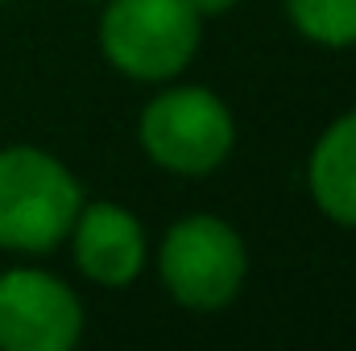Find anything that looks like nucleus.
Masks as SVG:
<instances>
[{
  "mask_svg": "<svg viewBox=\"0 0 356 351\" xmlns=\"http://www.w3.org/2000/svg\"><path fill=\"white\" fill-rule=\"evenodd\" d=\"M83 211V186L67 162L38 145L0 149V248L21 257L54 252Z\"/></svg>",
  "mask_w": 356,
  "mask_h": 351,
  "instance_id": "obj_1",
  "label": "nucleus"
},
{
  "mask_svg": "<svg viewBox=\"0 0 356 351\" xmlns=\"http://www.w3.org/2000/svg\"><path fill=\"white\" fill-rule=\"evenodd\" d=\"M203 17L191 0H104L99 54L133 83H175L195 62Z\"/></svg>",
  "mask_w": 356,
  "mask_h": 351,
  "instance_id": "obj_2",
  "label": "nucleus"
},
{
  "mask_svg": "<svg viewBox=\"0 0 356 351\" xmlns=\"http://www.w3.org/2000/svg\"><path fill=\"white\" fill-rule=\"evenodd\" d=\"M141 153L178 178L216 174L236 149V120L211 87L178 83L162 87L137 116Z\"/></svg>",
  "mask_w": 356,
  "mask_h": 351,
  "instance_id": "obj_3",
  "label": "nucleus"
},
{
  "mask_svg": "<svg viewBox=\"0 0 356 351\" xmlns=\"http://www.w3.org/2000/svg\"><path fill=\"white\" fill-rule=\"evenodd\" d=\"M158 277H162V289L182 310H195V314L224 310L236 302L249 277L245 236L220 215H207V211L182 215L162 236Z\"/></svg>",
  "mask_w": 356,
  "mask_h": 351,
  "instance_id": "obj_4",
  "label": "nucleus"
},
{
  "mask_svg": "<svg viewBox=\"0 0 356 351\" xmlns=\"http://www.w3.org/2000/svg\"><path fill=\"white\" fill-rule=\"evenodd\" d=\"M83 335L79 293L33 264L0 273V348L4 351H67Z\"/></svg>",
  "mask_w": 356,
  "mask_h": 351,
  "instance_id": "obj_5",
  "label": "nucleus"
},
{
  "mask_svg": "<svg viewBox=\"0 0 356 351\" xmlns=\"http://www.w3.org/2000/svg\"><path fill=\"white\" fill-rule=\"evenodd\" d=\"M67 240L75 252V268L104 289H129L149 261L145 228L120 203H83Z\"/></svg>",
  "mask_w": 356,
  "mask_h": 351,
  "instance_id": "obj_6",
  "label": "nucleus"
},
{
  "mask_svg": "<svg viewBox=\"0 0 356 351\" xmlns=\"http://www.w3.org/2000/svg\"><path fill=\"white\" fill-rule=\"evenodd\" d=\"M307 190L336 228L356 232V108L319 132L307 157Z\"/></svg>",
  "mask_w": 356,
  "mask_h": 351,
  "instance_id": "obj_7",
  "label": "nucleus"
},
{
  "mask_svg": "<svg viewBox=\"0 0 356 351\" xmlns=\"http://www.w3.org/2000/svg\"><path fill=\"white\" fill-rule=\"evenodd\" d=\"M286 17L294 33L315 46H356V0H286Z\"/></svg>",
  "mask_w": 356,
  "mask_h": 351,
  "instance_id": "obj_8",
  "label": "nucleus"
},
{
  "mask_svg": "<svg viewBox=\"0 0 356 351\" xmlns=\"http://www.w3.org/2000/svg\"><path fill=\"white\" fill-rule=\"evenodd\" d=\"M241 0H191V8L203 17V21H211V17H224V12H232Z\"/></svg>",
  "mask_w": 356,
  "mask_h": 351,
  "instance_id": "obj_9",
  "label": "nucleus"
},
{
  "mask_svg": "<svg viewBox=\"0 0 356 351\" xmlns=\"http://www.w3.org/2000/svg\"><path fill=\"white\" fill-rule=\"evenodd\" d=\"M0 4H8V0H0Z\"/></svg>",
  "mask_w": 356,
  "mask_h": 351,
  "instance_id": "obj_10",
  "label": "nucleus"
}]
</instances>
